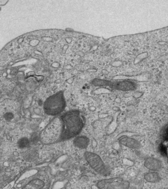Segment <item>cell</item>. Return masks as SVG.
<instances>
[{
    "label": "cell",
    "instance_id": "1",
    "mask_svg": "<svg viewBox=\"0 0 168 189\" xmlns=\"http://www.w3.org/2000/svg\"><path fill=\"white\" fill-rule=\"evenodd\" d=\"M62 130L60 136L61 142L74 137L79 134L84 126V122L79 111L70 110L60 117Z\"/></svg>",
    "mask_w": 168,
    "mask_h": 189
},
{
    "label": "cell",
    "instance_id": "2",
    "mask_svg": "<svg viewBox=\"0 0 168 189\" xmlns=\"http://www.w3.org/2000/svg\"><path fill=\"white\" fill-rule=\"evenodd\" d=\"M65 107L63 92L59 91L46 99L43 105L44 112L50 116H56L63 112Z\"/></svg>",
    "mask_w": 168,
    "mask_h": 189
},
{
    "label": "cell",
    "instance_id": "3",
    "mask_svg": "<svg viewBox=\"0 0 168 189\" xmlns=\"http://www.w3.org/2000/svg\"><path fill=\"white\" fill-rule=\"evenodd\" d=\"M84 157L91 169L101 175L107 176L110 171L99 155L91 152H86Z\"/></svg>",
    "mask_w": 168,
    "mask_h": 189
},
{
    "label": "cell",
    "instance_id": "4",
    "mask_svg": "<svg viewBox=\"0 0 168 189\" xmlns=\"http://www.w3.org/2000/svg\"><path fill=\"white\" fill-rule=\"evenodd\" d=\"M129 185L128 181L120 177L101 180L96 184L100 189H128Z\"/></svg>",
    "mask_w": 168,
    "mask_h": 189
},
{
    "label": "cell",
    "instance_id": "5",
    "mask_svg": "<svg viewBox=\"0 0 168 189\" xmlns=\"http://www.w3.org/2000/svg\"><path fill=\"white\" fill-rule=\"evenodd\" d=\"M118 142L122 145L130 148L139 149L141 146V144L138 141L126 136L121 137L118 139Z\"/></svg>",
    "mask_w": 168,
    "mask_h": 189
},
{
    "label": "cell",
    "instance_id": "6",
    "mask_svg": "<svg viewBox=\"0 0 168 189\" xmlns=\"http://www.w3.org/2000/svg\"><path fill=\"white\" fill-rule=\"evenodd\" d=\"M144 166L150 170H158L161 169V163L157 159L149 158L144 162Z\"/></svg>",
    "mask_w": 168,
    "mask_h": 189
},
{
    "label": "cell",
    "instance_id": "7",
    "mask_svg": "<svg viewBox=\"0 0 168 189\" xmlns=\"http://www.w3.org/2000/svg\"><path fill=\"white\" fill-rule=\"evenodd\" d=\"M89 144V138L85 136H78L76 137L73 140V144L75 146L81 149L86 148Z\"/></svg>",
    "mask_w": 168,
    "mask_h": 189
},
{
    "label": "cell",
    "instance_id": "8",
    "mask_svg": "<svg viewBox=\"0 0 168 189\" xmlns=\"http://www.w3.org/2000/svg\"><path fill=\"white\" fill-rule=\"evenodd\" d=\"M45 183L42 180L37 179L31 181L23 189H42Z\"/></svg>",
    "mask_w": 168,
    "mask_h": 189
},
{
    "label": "cell",
    "instance_id": "9",
    "mask_svg": "<svg viewBox=\"0 0 168 189\" xmlns=\"http://www.w3.org/2000/svg\"><path fill=\"white\" fill-rule=\"evenodd\" d=\"M144 179L148 182L155 183L160 180V176L156 173H150L144 175Z\"/></svg>",
    "mask_w": 168,
    "mask_h": 189
},
{
    "label": "cell",
    "instance_id": "10",
    "mask_svg": "<svg viewBox=\"0 0 168 189\" xmlns=\"http://www.w3.org/2000/svg\"><path fill=\"white\" fill-rule=\"evenodd\" d=\"M29 143L30 142H29V139L27 138L24 137V138H21L19 140L18 142V146L20 148H25L29 145Z\"/></svg>",
    "mask_w": 168,
    "mask_h": 189
},
{
    "label": "cell",
    "instance_id": "11",
    "mask_svg": "<svg viewBox=\"0 0 168 189\" xmlns=\"http://www.w3.org/2000/svg\"><path fill=\"white\" fill-rule=\"evenodd\" d=\"M92 83L96 86H105L109 85L110 86V83H108L107 81H106L105 80H102L95 79L93 81Z\"/></svg>",
    "mask_w": 168,
    "mask_h": 189
},
{
    "label": "cell",
    "instance_id": "12",
    "mask_svg": "<svg viewBox=\"0 0 168 189\" xmlns=\"http://www.w3.org/2000/svg\"><path fill=\"white\" fill-rule=\"evenodd\" d=\"M109 92V90L108 89L105 88H101L96 90L95 91V94H99L101 93H108Z\"/></svg>",
    "mask_w": 168,
    "mask_h": 189
},
{
    "label": "cell",
    "instance_id": "13",
    "mask_svg": "<svg viewBox=\"0 0 168 189\" xmlns=\"http://www.w3.org/2000/svg\"><path fill=\"white\" fill-rule=\"evenodd\" d=\"M122 65V62L120 61H116V62H114V63H113L112 64L113 66H114V67H120V66H121V65Z\"/></svg>",
    "mask_w": 168,
    "mask_h": 189
},
{
    "label": "cell",
    "instance_id": "14",
    "mask_svg": "<svg viewBox=\"0 0 168 189\" xmlns=\"http://www.w3.org/2000/svg\"><path fill=\"white\" fill-rule=\"evenodd\" d=\"M60 64L58 62H54L52 65V67L55 68H58L60 67Z\"/></svg>",
    "mask_w": 168,
    "mask_h": 189
},
{
    "label": "cell",
    "instance_id": "15",
    "mask_svg": "<svg viewBox=\"0 0 168 189\" xmlns=\"http://www.w3.org/2000/svg\"><path fill=\"white\" fill-rule=\"evenodd\" d=\"M43 39H44V41H47V42H50L52 41V38L50 37H43Z\"/></svg>",
    "mask_w": 168,
    "mask_h": 189
},
{
    "label": "cell",
    "instance_id": "16",
    "mask_svg": "<svg viewBox=\"0 0 168 189\" xmlns=\"http://www.w3.org/2000/svg\"><path fill=\"white\" fill-rule=\"evenodd\" d=\"M76 54L81 57H83L84 56V52H83L82 51H78V52L76 53Z\"/></svg>",
    "mask_w": 168,
    "mask_h": 189
},
{
    "label": "cell",
    "instance_id": "17",
    "mask_svg": "<svg viewBox=\"0 0 168 189\" xmlns=\"http://www.w3.org/2000/svg\"><path fill=\"white\" fill-rule=\"evenodd\" d=\"M65 40H66V42H67L68 43H70L72 42V39L70 38H65Z\"/></svg>",
    "mask_w": 168,
    "mask_h": 189
},
{
    "label": "cell",
    "instance_id": "18",
    "mask_svg": "<svg viewBox=\"0 0 168 189\" xmlns=\"http://www.w3.org/2000/svg\"><path fill=\"white\" fill-rule=\"evenodd\" d=\"M73 81V79H72V78H71V79H69L67 80V82L69 84L72 83V82Z\"/></svg>",
    "mask_w": 168,
    "mask_h": 189
},
{
    "label": "cell",
    "instance_id": "19",
    "mask_svg": "<svg viewBox=\"0 0 168 189\" xmlns=\"http://www.w3.org/2000/svg\"><path fill=\"white\" fill-rule=\"evenodd\" d=\"M115 101H116L117 103V104H120L121 102V99H120V98H117L115 100Z\"/></svg>",
    "mask_w": 168,
    "mask_h": 189
},
{
    "label": "cell",
    "instance_id": "20",
    "mask_svg": "<svg viewBox=\"0 0 168 189\" xmlns=\"http://www.w3.org/2000/svg\"><path fill=\"white\" fill-rule=\"evenodd\" d=\"M68 47H69V45H67V44H65V45H64V52H65V51L68 49Z\"/></svg>",
    "mask_w": 168,
    "mask_h": 189
},
{
    "label": "cell",
    "instance_id": "21",
    "mask_svg": "<svg viewBox=\"0 0 168 189\" xmlns=\"http://www.w3.org/2000/svg\"><path fill=\"white\" fill-rule=\"evenodd\" d=\"M87 71H89V72H95V71H96V70L95 69H89L87 70Z\"/></svg>",
    "mask_w": 168,
    "mask_h": 189
},
{
    "label": "cell",
    "instance_id": "22",
    "mask_svg": "<svg viewBox=\"0 0 168 189\" xmlns=\"http://www.w3.org/2000/svg\"><path fill=\"white\" fill-rule=\"evenodd\" d=\"M69 67H71V65H66V66H65V67H64V68H65V69H71V68H69Z\"/></svg>",
    "mask_w": 168,
    "mask_h": 189
},
{
    "label": "cell",
    "instance_id": "23",
    "mask_svg": "<svg viewBox=\"0 0 168 189\" xmlns=\"http://www.w3.org/2000/svg\"><path fill=\"white\" fill-rule=\"evenodd\" d=\"M102 73H103L104 74H108V72L107 71V70H102Z\"/></svg>",
    "mask_w": 168,
    "mask_h": 189
},
{
    "label": "cell",
    "instance_id": "24",
    "mask_svg": "<svg viewBox=\"0 0 168 189\" xmlns=\"http://www.w3.org/2000/svg\"><path fill=\"white\" fill-rule=\"evenodd\" d=\"M59 82H60L59 80H58V81H56V82H59Z\"/></svg>",
    "mask_w": 168,
    "mask_h": 189
}]
</instances>
